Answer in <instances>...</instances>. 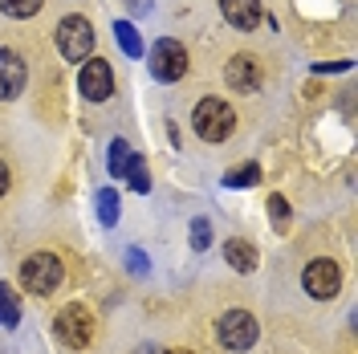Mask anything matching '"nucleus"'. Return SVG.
<instances>
[{
    "label": "nucleus",
    "mask_w": 358,
    "mask_h": 354,
    "mask_svg": "<svg viewBox=\"0 0 358 354\" xmlns=\"http://www.w3.org/2000/svg\"><path fill=\"white\" fill-rule=\"evenodd\" d=\"M208 244H212V224L196 220V224H192V248H196V253H203Z\"/></svg>",
    "instance_id": "nucleus-20"
},
{
    "label": "nucleus",
    "mask_w": 358,
    "mask_h": 354,
    "mask_svg": "<svg viewBox=\"0 0 358 354\" xmlns=\"http://www.w3.org/2000/svg\"><path fill=\"white\" fill-rule=\"evenodd\" d=\"M110 176H127V167H131V147L122 143V139H114L110 143Z\"/></svg>",
    "instance_id": "nucleus-17"
},
{
    "label": "nucleus",
    "mask_w": 358,
    "mask_h": 354,
    "mask_svg": "<svg viewBox=\"0 0 358 354\" xmlns=\"http://www.w3.org/2000/svg\"><path fill=\"white\" fill-rule=\"evenodd\" d=\"M17 322H21V306H17V297L8 293V285H0V326L13 330Z\"/></svg>",
    "instance_id": "nucleus-16"
},
{
    "label": "nucleus",
    "mask_w": 358,
    "mask_h": 354,
    "mask_svg": "<svg viewBox=\"0 0 358 354\" xmlns=\"http://www.w3.org/2000/svg\"><path fill=\"white\" fill-rule=\"evenodd\" d=\"M24 78H29V69H24V57H21V53H13V49H0V102L17 98V94L24 90Z\"/></svg>",
    "instance_id": "nucleus-10"
},
{
    "label": "nucleus",
    "mask_w": 358,
    "mask_h": 354,
    "mask_svg": "<svg viewBox=\"0 0 358 354\" xmlns=\"http://www.w3.org/2000/svg\"><path fill=\"white\" fill-rule=\"evenodd\" d=\"M98 216H102V228H114L118 224V192L114 187H102L98 192Z\"/></svg>",
    "instance_id": "nucleus-15"
},
{
    "label": "nucleus",
    "mask_w": 358,
    "mask_h": 354,
    "mask_svg": "<svg viewBox=\"0 0 358 354\" xmlns=\"http://www.w3.org/2000/svg\"><path fill=\"white\" fill-rule=\"evenodd\" d=\"M192 127H196V134L203 143H224L228 134L236 131V114H232V106L224 98H203L192 111Z\"/></svg>",
    "instance_id": "nucleus-1"
},
{
    "label": "nucleus",
    "mask_w": 358,
    "mask_h": 354,
    "mask_svg": "<svg viewBox=\"0 0 358 354\" xmlns=\"http://www.w3.org/2000/svg\"><path fill=\"white\" fill-rule=\"evenodd\" d=\"M41 4L45 0H0V13L13 17V21H29V17L41 13Z\"/></svg>",
    "instance_id": "nucleus-14"
},
{
    "label": "nucleus",
    "mask_w": 358,
    "mask_h": 354,
    "mask_svg": "<svg viewBox=\"0 0 358 354\" xmlns=\"http://www.w3.org/2000/svg\"><path fill=\"white\" fill-rule=\"evenodd\" d=\"M220 13L232 29H257L261 24V0H220Z\"/></svg>",
    "instance_id": "nucleus-11"
},
{
    "label": "nucleus",
    "mask_w": 358,
    "mask_h": 354,
    "mask_svg": "<svg viewBox=\"0 0 358 354\" xmlns=\"http://www.w3.org/2000/svg\"><path fill=\"white\" fill-rule=\"evenodd\" d=\"M301 285H306V293H310L313 302H330V297H338V289H342V269L330 257H317V261L306 265Z\"/></svg>",
    "instance_id": "nucleus-6"
},
{
    "label": "nucleus",
    "mask_w": 358,
    "mask_h": 354,
    "mask_svg": "<svg viewBox=\"0 0 358 354\" xmlns=\"http://www.w3.org/2000/svg\"><path fill=\"white\" fill-rule=\"evenodd\" d=\"M350 62H322V66H313V73H346Z\"/></svg>",
    "instance_id": "nucleus-23"
},
{
    "label": "nucleus",
    "mask_w": 358,
    "mask_h": 354,
    "mask_svg": "<svg viewBox=\"0 0 358 354\" xmlns=\"http://www.w3.org/2000/svg\"><path fill=\"white\" fill-rule=\"evenodd\" d=\"M127 179H131V187H134V192H147V187H151V176H147V167H143V159H138V155H131Z\"/></svg>",
    "instance_id": "nucleus-19"
},
{
    "label": "nucleus",
    "mask_w": 358,
    "mask_h": 354,
    "mask_svg": "<svg viewBox=\"0 0 358 354\" xmlns=\"http://www.w3.org/2000/svg\"><path fill=\"white\" fill-rule=\"evenodd\" d=\"M224 261L236 269V273H252L257 269V248L248 241H228L224 244Z\"/></svg>",
    "instance_id": "nucleus-12"
},
{
    "label": "nucleus",
    "mask_w": 358,
    "mask_h": 354,
    "mask_svg": "<svg viewBox=\"0 0 358 354\" xmlns=\"http://www.w3.org/2000/svg\"><path fill=\"white\" fill-rule=\"evenodd\" d=\"M114 37H118V45H122V53H127V57H143V37H138V29H134L131 21L114 24Z\"/></svg>",
    "instance_id": "nucleus-13"
},
{
    "label": "nucleus",
    "mask_w": 358,
    "mask_h": 354,
    "mask_svg": "<svg viewBox=\"0 0 358 354\" xmlns=\"http://www.w3.org/2000/svg\"><path fill=\"white\" fill-rule=\"evenodd\" d=\"M224 78H228V86L241 90V94H252V90H261V62L252 57V53H236L228 69H224Z\"/></svg>",
    "instance_id": "nucleus-9"
},
{
    "label": "nucleus",
    "mask_w": 358,
    "mask_h": 354,
    "mask_svg": "<svg viewBox=\"0 0 358 354\" xmlns=\"http://www.w3.org/2000/svg\"><path fill=\"white\" fill-rule=\"evenodd\" d=\"M53 326H57V338H62L66 346H73V351L90 346V338H94V318H90V310L78 306V302L62 306L57 318H53Z\"/></svg>",
    "instance_id": "nucleus-5"
},
{
    "label": "nucleus",
    "mask_w": 358,
    "mask_h": 354,
    "mask_svg": "<svg viewBox=\"0 0 358 354\" xmlns=\"http://www.w3.org/2000/svg\"><path fill=\"white\" fill-rule=\"evenodd\" d=\"M57 49H62V57L66 62H86L90 49H94V29H90L86 17H66V21L57 24Z\"/></svg>",
    "instance_id": "nucleus-7"
},
{
    "label": "nucleus",
    "mask_w": 358,
    "mask_h": 354,
    "mask_svg": "<svg viewBox=\"0 0 358 354\" xmlns=\"http://www.w3.org/2000/svg\"><path fill=\"white\" fill-rule=\"evenodd\" d=\"M147 66H151V78H155V82H179V78L187 73V49H183L176 37H163V41L151 45Z\"/></svg>",
    "instance_id": "nucleus-4"
},
{
    "label": "nucleus",
    "mask_w": 358,
    "mask_h": 354,
    "mask_svg": "<svg viewBox=\"0 0 358 354\" xmlns=\"http://www.w3.org/2000/svg\"><path fill=\"white\" fill-rule=\"evenodd\" d=\"M62 277H66V265H62L53 253H33L21 265V285L29 289V293H37V297L53 293V289L62 285Z\"/></svg>",
    "instance_id": "nucleus-2"
},
{
    "label": "nucleus",
    "mask_w": 358,
    "mask_h": 354,
    "mask_svg": "<svg viewBox=\"0 0 358 354\" xmlns=\"http://www.w3.org/2000/svg\"><path fill=\"white\" fill-rule=\"evenodd\" d=\"M8 183H13V176H8V163H4V159H0V196H4V192H8Z\"/></svg>",
    "instance_id": "nucleus-24"
},
{
    "label": "nucleus",
    "mask_w": 358,
    "mask_h": 354,
    "mask_svg": "<svg viewBox=\"0 0 358 354\" xmlns=\"http://www.w3.org/2000/svg\"><path fill=\"white\" fill-rule=\"evenodd\" d=\"M257 179H261V167H257V163H245L241 171H228V176H224V187H252Z\"/></svg>",
    "instance_id": "nucleus-18"
},
{
    "label": "nucleus",
    "mask_w": 358,
    "mask_h": 354,
    "mask_svg": "<svg viewBox=\"0 0 358 354\" xmlns=\"http://www.w3.org/2000/svg\"><path fill=\"white\" fill-rule=\"evenodd\" d=\"M127 265H131V273L143 277V273H147V253H143V248H131V253H127Z\"/></svg>",
    "instance_id": "nucleus-22"
},
{
    "label": "nucleus",
    "mask_w": 358,
    "mask_h": 354,
    "mask_svg": "<svg viewBox=\"0 0 358 354\" xmlns=\"http://www.w3.org/2000/svg\"><path fill=\"white\" fill-rule=\"evenodd\" d=\"M167 354H192V351H167Z\"/></svg>",
    "instance_id": "nucleus-25"
},
{
    "label": "nucleus",
    "mask_w": 358,
    "mask_h": 354,
    "mask_svg": "<svg viewBox=\"0 0 358 354\" xmlns=\"http://www.w3.org/2000/svg\"><path fill=\"white\" fill-rule=\"evenodd\" d=\"M78 90L86 102H106L114 94V69L106 57H86V66L78 73Z\"/></svg>",
    "instance_id": "nucleus-8"
},
{
    "label": "nucleus",
    "mask_w": 358,
    "mask_h": 354,
    "mask_svg": "<svg viewBox=\"0 0 358 354\" xmlns=\"http://www.w3.org/2000/svg\"><path fill=\"white\" fill-rule=\"evenodd\" d=\"M257 334H261V326H257V318L248 310H228L216 322V342L224 351H248L257 342Z\"/></svg>",
    "instance_id": "nucleus-3"
},
{
    "label": "nucleus",
    "mask_w": 358,
    "mask_h": 354,
    "mask_svg": "<svg viewBox=\"0 0 358 354\" xmlns=\"http://www.w3.org/2000/svg\"><path fill=\"white\" fill-rule=\"evenodd\" d=\"M268 212H273V224L285 232V224H289V204H285L281 196H268Z\"/></svg>",
    "instance_id": "nucleus-21"
}]
</instances>
